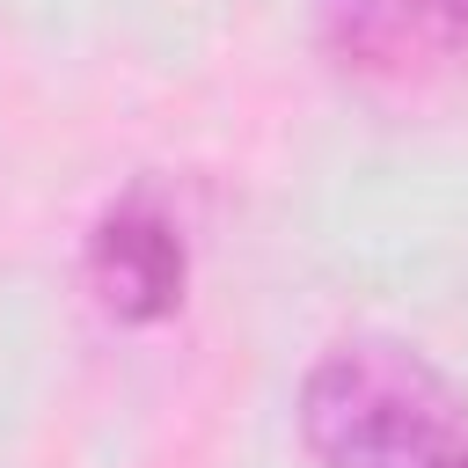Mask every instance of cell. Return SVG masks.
I'll return each instance as SVG.
<instances>
[{"label": "cell", "mask_w": 468, "mask_h": 468, "mask_svg": "<svg viewBox=\"0 0 468 468\" xmlns=\"http://www.w3.org/2000/svg\"><path fill=\"white\" fill-rule=\"evenodd\" d=\"M300 446L314 468H468V402L410 344L351 336L300 380Z\"/></svg>", "instance_id": "obj_1"}, {"label": "cell", "mask_w": 468, "mask_h": 468, "mask_svg": "<svg viewBox=\"0 0 468 468\" xmlns=\"http://www.w3.org/2000/svg\"><path fill=\"white\" fill-rule=\"evenodd\" d=\"M88 285H95L102 314L124 322V329H154V322H168L183 307L190 249H183L176 212L146 183L124 190L117 205H102V219L88 234Z\"/></svg>", "instance_id": "obj_2"}, {"label": "cell", "mask_w": 468, "mask_h": 468, "mask_svg": "<svg viewBox=\"0 0 468 468\" xmlns=\"http://www.w3.org/2000/svg\"><path fill=\"white\" fill-rule=\"evenodd\" d=\"M322 37L344 66H402L468 44V0H322Z\"/></svg>", "instance_id": "obj_3"}]
</instances>
